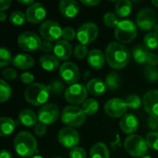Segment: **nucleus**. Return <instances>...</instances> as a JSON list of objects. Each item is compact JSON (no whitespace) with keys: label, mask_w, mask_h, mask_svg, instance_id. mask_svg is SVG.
Segmentation results:
<instances>
[{"label":"nucleus","mask_w":158,"mask_h":158,"mask_svg":"<svg viewBox=\"0 0 158 158\" xmlns=\"http://www.w3.org/2000/svg\"><path fill=\"white\" fill-rule=\"evenodd\" d=\"M62 122L70 128H79L86 120V114L82 108L76 106H68L61 112Z\"/></svg>","instance_id":"20e7f679"},{"label":"nucleus","mask_w":158,"mask_h":158,"mask_svg":"<svg viewBox=\"0 0 158 158\" xmlns=\"http://www.w3.org/2000/svg\"><path fill=\"white\" fill-rule=\"evenodd\" d=\"M0 158H12L11 154L6 150H2L0 154Z\"/></svg>","instance_id":"864d4df0"},{"label":"nucleus","mask_w":158,"mask_h":158,"mask_svg":"<svg viewBox=\"0 0 158 158\" xmlns=\"http://www.w3.org/2000/svg\"><path fill=\"white\" fill-rule=\"evenodd\" d=\"M41 38L34 32L25 31L18 37V44L25 52H34L40 49L42 44Z\"/></svg>","instance_id":"1a4fd4ad"},{"label":"nucleus","mask_w":158,"mask_h":158,"mask_svg":"<svg viewBox=\"0 0 158 158\" xmlns=\"http://www.w3.org/2000/svg\"><path fill=\"white\" fill-rule=\"evenodd\" d=\"M11 87L9 86V84L4 81L1 80L0 81V102L4 103L6 101H7L10 96H11Z\"/></svg>","instance_id":"473e14b6"},{"label":"nucleus","mask_w":158,"mask_h":158,"mask_svg":"<svg viewBox=\"0 0 158 158\" xmlns=\"http://www.w3.org/2000/svg\"><path fill=\"white\" fill-rule=\"evenodd\" d=\"M38 117L31 109H23L19 114V122L25 127H33L37 124Z\"/></svg>","instance_id":"b1692460"},{"label":"nucleus","mask_w":158,"mask_h":158,"mask_svg":"<svg viewBox=\"0 0 158 158\" xmlns=\"http://www.w3.org/2000/svg\"><path fill=\"white\" fill-rule=\"evenodd\" d=\"M54 158H62V157H60V156H56V157H54Z\"/></svg>","instance_id":"680f3d73"},{"label":"nucleus","mask_w":158,"mask_h":158,"mask_svg":"<svg viewBox=\"0 0 158 158\" xmlns=\"http://www.w3.org/2000/svg\"><path fill=\"white\" fill-rule=\"evenodd\" d=\"M46 132V125L38 122L35 126H34V133L39 136V137H43Z\"/></svg>","instance_id":"de8ad7c7"},{"label":"nucleus","mask_w":158,"mask_h":158,"mask_svg":"<svg viewBox=\"0 0 158 158\" xmlns=\"http://www.w3.org/2000/svg\"><path fill=\"white\" fill-rule=\"evenodd\" d=\"M48 86H49L50 91H51L52 93H54V94H61V93H63L64 90H65V85H64V83H63L61 81H59V80H55V81H53ZM65 91H66V90H65Z\"/></svg>","instance_id":"a19ab883"},{"label":"nucleus","mask_w":158,"mask_h":158,"mask_svg":"<svg viewBox=\"0 0 158 158\" xmlns=\"http://www.w3.org/2000/svg\"><path fill=\"white\" fill-rule=\"evenodd\" d=\"M19 79L22 83L31 85V84H32V82L34 81V76L31 72H24L20 75Z\"/></svg>","instance_id":"a18cd8bd"},{"label":"nucleus","mask_w":158,"mask_h":158,"mask_svg":"<svg viewBox=\"0 0 158 158\" xmlns=\"http://www.w3.org/2000/svg\"><path fill=\"white\" fill-rule=\"evenodd\" d=\"M77 37V32L75 31V30L71 27H66L63 29L62 31V38L65 41H72L74 40V38Z\"/></svg>","instance_id":"79ce46f5"},{"label":"nucleus","mask_w":158,"mask_h":158,"mask_svg":"<svg viewBox=\"0 0 158 158\" xmlns=\"http://www.w3.org/2000/svg\"><path fill=\"white\" fill-rule=\"evenodd\" d=\"M27 18H26V14H24L23 12L21 11H19V10H16V11H13L10 16H9V20L10 22L13 24V25H16V26H20V25H23L26 21Z\"/></svg>","instance_id":"72a5a7b5"},{"label":"nucleus","mask_w":158,"mask_h":158,"mask_svg":"<svg viewBox=\"0 0 158 158\" xmlns=\"http://www.w3.org/2000/svg\"><path fill=\"white\" fill-rule=\"evenodd\" d=\"M81 4H83L84 6H94L100 3V1H98V0H81Z\"/></svg>","instance_id":"603ef678"},{"label":"nucleus","mask_w":158,"mask_h":158,"mask_svg":"<svg viewBox=\"0 0 158 158\" xmlns=\"http://www.w3.org/2000/svg\"><path fill=\"white\" fill-rule=\"evenodd\" d=\"M41 67L47 71H54L59 67V59L54 55H44L40 58Z\"/></svg>","instance_id":"393cba45"},{"label":"nucleus","mask_w":158,"mask_h":158,"mask_svg":"<svg viewBox=\"0 0 158 158\" xmlns=\"http://www.w3.org/2000/svg\"><path fill=\"white\" fill-rule=\"evenodd\" d=\"M57 141L62 146L72 149L77 147V144L80 143V135L75 129L65 127L59 131L57 134Z\"/></svg>","instance_id":"ddd939ff"},{"label":"nucleus","mask_w":158,"mask_h":158,"mask_svg":"<svg viewBox=\"0 0 158 158\" xmlns=\"http://www.w3.org/2000/svg\"><path fill=\"white\" fill-rule=\"evenodd\" d=\"M30 158H44L43 156H31V157Z\"/></svg>","instance_id":"bf43d9fd"},{"label":"nucleus","mask_w":158,"mask_h":158,"mask_svg":"<svg viewBox=\"0 0 158 158\" xmlns=\"http://www.w3.org/2000/svg\"><path fill=\"white\" fill-rule=\"evenodd\" d=\"M144 110L150 115L158 118V90H151L147 92L143 98Z\"/></svg>","instance_id":"f3484780"},{"label":"nucleus","mask_w":158,"mask_h":158,"mask_svg":"<svg viewBox=\"0 0 158 158\" xmlns=\"http://www.w3.org/2000/svg\"><path fill=\"white\" fill-rule=\"evenodd\" d=\"M142 158H152L150 156H143Z\"/></svg>","instance_id":"052dcab7"},{"label":"nucleus","mask_w":158,"mask_h":158,"mask_svg":"<svg viewBox=\"0 0 158 158\" xmlns=\"http://www.w3.org/2000/svg\"><path fill=\"white\" fill-rule=\"evenodd\" d=\"M6 19V15L4 13V12H0V21L1 22H4Z\"/></svg>","instance_id":"6e6d98bb"},{"label":"nucleus","mask_w":158,"mask_h":158,"mask_svg":"<svg viewBox=\"0 0 158 158\" xmlns=\"http://www.w3.org/2000/svg\"><path fill=\"white\" fill-rule=\"evenodd\" d=\"M10 5H11L10 0H1L0 1V12H4L5 10H6Z\"/></svg>","instance_id":"3c124183"},{"label":"nucleus","mask_w":158,"mask_h":158,"mask_svg":"<svg viewBox=\"0 0 158 158\" xmlns=\"http://www.w3.org/2000/svg\"><path fill=\"white\" fill-rule=\"evenodd\" d=\"M46 16V9L44 6L41 3L34 2L32 5L29 6L26 10L27 20L32 24H38L42 22Z\"/></svg>","instance_id":"dca6fc26"},{"label":"nucleus","mask_w":158,"mask_h":158,"mask_svg":"<svg viewBox=\"0 0 158 158\" xmlns=\"http://www.w3.org/2000/svg\"><path fill=\"white\" fill-rule=\"evenodd\" d=\"M152 4H153L155 6L158 7V0H153V1H152Z\"/></svg>","instance_id":"4d7b16f0"},{"label":"nucleus","mask_w":158,"mask_h":158,"mask_svg":"<svg viewBox=\"0 0 158 158\" xmlns=\"http://www.w3.org/2000/svg\"><path fill=\"white\" fill-rule=\"evenodd\" d=\"M147 125L150 130L156 131H158V118H154V117H149L147 120Z\"/></svg>","instance_id":"8fccbe9b"},{"label":"nucleus","mask_w":158,"mask_h":158,"mask_svg":"<svg viewBox=\"0 0 158 158\" xmlns=\"http://www.w3.org/2000/svg\"><path fill=\"white\" fill-rule=\"evenodd\" d=\"M86 152L81 147H74L69 152V158H86Z\"/></svg>","instance_id":"37998d69"},{"label":"nucleus","mask_w":158,"mask_h":158,"mask_svg":"<svg viewBox=\"0 0 158 158\" xmlns=\"http://www.w3.org/2000/svg\"><path fill=\"white\" fill-rule=\"evenodd\" d=\"M2 76L5 80H15L17 78V71L12 68H6L2 71Z\"/></svg>","instance_id":"c03bdc74"},{"label":"nucleus","mask_w":158,"mask_h":158,"mask_svg":"<svg viewBox=\"0 0 158 158\" xmlns=\"http://www.w3.org/2000/svg\"><path fill=\"white\" fill-rule=\"evenodd\" d=\"M87 94L88 91L86 86L80 83H75L66 89L64 95L67 102L72 104V106H77L83 104V102L87 99Z\"/></svg>","instance_id":"0eeeda50"},{"label":"nucleus","mask_w":158,"mask_h":158,"mask_svg":"<svg viewBox=\"0 0 158 158\" xmlns=\"http://www.w3.org/2000/svg\"><path fill=\"white\" fill-rule=\"evenodd\" d=\"M40 50L44 53H46L48 55V53L54 51V45L52 44V42H49V41H46V40H44L42 42V44H41V47H40Z\"/></svg>","instance_id":"49530a36"},{"label":"nucleus","mask_w":158,"mask_h":158,"mask_svg":"<svg viewBox=\"0 0 158 158\" xmlns=\"http://www.w3.org/2000/svg\"><path fill=\"white\" fill-rule=\"evenodd\" d=\"M50 93L51 91L48 85H44L43 83H32L26 88L24 97L29 104L37 106L46 103Z\"/></svg>","instance_id":"7ed1b4c3"},{"label":"nucleus","mask_w":158,"mask_h":158,"mask_svg":"<svg viewBox=\"0 0 158 158\" xmlns=\"http://www.w3.org/2000/svg\"><path fill=\"white\" fill-rule=\"evenodd\" d=\"M73 54H74V56L77 58V59H83L85 58L86 56H88L89 52H88V48L86 45L84 44H79L75 46L74 48V51H73Z\"/></svg>","instance_id":"ea45409f"},{"label":"nucleus","mask_w":158,"mask_h":158,"mask_svg":"<svg viewBox=\"0 0 158 158\" xmlns=\"http://www.w3.org/2000/svg\"><path fill=\"white\" fill-rule=\"evenodd\" d=\"M149 53L150 51L145 46H143V45H137L136 47L133 48V51H132L133 58L139 64L146 63Z\"/></svg>","instance_id":"c85d7f7f"},{"label":"nucleus","mask_w":158,"mask_h":158,"mask_svg":"<svg viewBox=\"0 0 158 158\" xmlns=\"http://www.w3.org/2000/svg\"><path fill=\"white\" fill-rule=\"evenodd\" d=\"M63 29L58 22L55 20H46L42 23L40 27V34L44 40L49 42L59 41V38L62 37Z\"/></svg>","instance_id":"6e6552de"},{"label":"nucleus","mask_w":158,"mask_h":158,"mask_svg":"<svg viewBox=\"0 0 158 158\" xmlns=\"http://www.w3.org/2000/svg\"><path fill=\"white\" fill-rule=\"evenodd\" d=\"M81 108L87 116H93L99 109L98 102L94 98H87L81 105Z\"/></svg>","instance_id":"c756f323"},{"label":"nucleus","mask_w":158,"mask_h":158,"mask_svg":"<svg viewBox=\"0 0 158 158\" xmlns=\"http://www.w3.org/2000/svg\"><path fill=\"white\" fill-rule=\"evenodd\" d=\"M146 63L148 64V66H152V67H156L158 64V56L154 54V53H149L148 57H147V61Z\"/></svg>","instance_id":"09e8293b"},{"label":"nucleus","mask_w":158,"mask_h":158,"mask_svg":"<svg viewBox=\"0 0 158 158\" xmlns=\"http://www.w3.org/2000/svg\"><path fill=\"white\" fill-rule=\"evenodd\" d=\"M16 153L21 157H31L37 151V141L29 131H21L14 139Z\"/></svg>","instance_id":"f03ea898"},{"label":"nucleus","mask_w":158,"mask_h":158,"mask_svg":"<svg viewBox=\"0 0 158 158\" xmlns=\"http://www.w3.org/2000/svg\"><path fill=\"white\" fill-rule=\"evenodd\" d=\"M98 27L93 22H85L81 24L77 31V39L81 44H89L93 43L98 36Z\"/></svg>","instance_id":"9d476101"},{"label":"nucleus","mask_w":158,"mask_h":158,"mask_svg":"<svg viewBox=\"0 0 158 158\" xmlns=\"http://www.w3.org/2000/svg\"><path fill=\"white\" fill-rule=\"evenodd\" d=\"M106 62V56L100 49H93L87 56V63L94 69H101Z\"/></svg>","instance_id":"412c9836"},{"label":"nucleus","mask_w":158,"mask_h":158,"mask_svg":"<svg viewBox=\"0 0 158 158\" xmlns=\"http://www.w3.org/2000/svg\"><path fill=\"white\" fill-rule=\"evenodd\" d=\"M154 31H155L154 32H156V33H157L158 34V23H156V26L154 27Z\"/></svg>","instance_id":"13d9d810"},{"label":"nucleus","mask_w":158,"mask_h":158,"mask_svg":"<svg viewBox=\"0 0 158 158\" xmlns=\"http://www.w3.org/2000/svg\"><path fill=\"white\" fill-rule=\"evenodd\" d=\"M156 19L157 18L156 12L152 8L145 7L139 11L136 17V23L141 30L150 31L156 26Z\"/></svg>","instance_id":"9b49d317"},{"label":"nucleus","mask_w":158,"mask_h":158,"mask_svg":"<svg viewBox=\"0 0 158 158\" xmlns=\"http://www.w3.org/2000/svg\"><path fill=\"white\" fill-rule=\"evenodd\" d=\"M54 54L55 56L62 61H67L69 59L73 53V49L71 44L65 40H59L54 45Z\"/></svg>","instance_id":"a211bd4d"},{"label":"nucleus","mask_w":158,"mask_h":158,"mask_svg":"<svg viewBox=\"0 0 158 158\" xmlns=\"http://www.w3.org/2000/svg\"><path fill=\"white\" fill-rule=\"evenodd\" d=\"M146 143L149 148L158 151V132L157 131H151L147 133L145 137Z\"/></svg>","instance_id":"e433bc0d"},{"label":"nucleus","mask_w":158,"mask_h":158,"mask_svg":"<svg viewBox=\"0 0 158 158\" xmlns=\"http://www.w3.org/2000/svg\"><path fill=\"white\" fill-rule=\"evenodd\" d=\"M91 158H109V150L103 143H96L90 150Z\"/></svg>","instance_id":"cd10ccee"},{"label":"nucleus","mask_w":158,"mask_h":158,"mask_svg":"<svg viewBox=\"0 0 158 158\" xmlns=\"http://www.w3.org/2000/svg\"><path fill=\"white\" fill-rule=\"evenodd\" d=\"M86 89L91 94L94 96H101L106 92L107 87L106 82L101 79H93L87 82Z\"/></svg>","instance_id":"4be33fe9"},{"label":"nucleus","mask_w":158,"mask_h":158,"mask_svg":"<svg viewBox=\"0 0 158 158\" xmlns=\"http://www.w3.org/2000/svg\"><path fill=\"white\" fill-rule=\"evenodd\" d=\"M137 36V25L130 19L120 20L115 28V37L120 44H129Z\"/></svg>","instance_id":"39448f33"},{"label":"nucleus","mask_w":158,"mask_h":158,"mask_svg":"<svg viewBox=\"0 0 158 158\" xmlns=\"http://www.w3.org/2000/svg\"><path fill=\"white\" fill-rule=\"evenodd\" d=\"M124 148L126 152L134 157H143L146 156L148 145L145 139L137 134L128 136L124 141Z\"/></svg>","instance_id":"423d86ee"},{"label":"nucleus","mask_w":158,"mask_h":158,"mask_svg":"<svg viewBox=\"0 0 158 158\" xmlns=\"http://www.w3.org/2000/svg\"><path fill=\"white\" fill-rule=\"evenodd\" d=\"M105 56L107 64L115 69L125 68L131 60L130 50L118 42L110 43L106 48Z\"/></svg>","instance_id":"f257e3e1"},{"label":"nucleus","mask_w":158,"mask_h":158,"mask_svg":"<svg viewBox=\"0 0 158 158\" xmlns=\"http://www.w3.org/2000/svg\"><path fill=\"white\" fill-rule=\"evenodd\" d=\"M144 46L148 50H155L158 48V34L156 32H148L143 39Z\"/></svg>","instance_id":"2f4dec72"},{"label":"nucleus","mask_w":158,"mask_h":158,"mask_svg":"<svg viewBox=\"0 0 158 158\" xmlns=\"http://www.w3.org/2000/svg\"><path fill=\"white\" fill-rule=\"evenodd\" d=\"M125 102H126L127 106L131 109H138L143 105V101H142L141 97L137 94L129 95L127 97V99L125 100Z\"/></svg>","instance_id":"c9c22d12"},{"label":"nucleus","mask_w":158,"mask_h":158,"mask_svg":"<svg viewBox=\"0 0 158 158\" xmlns=\"http://www.w3.org/2000/svg\"><path fill=\"white\" fill-rule=\"evenodd\" d=\"M128 106L120 98H112L105 105V112L111 118H122L126 115Z\"/></svg>","instance_id":"2eb2a0df"},{"label":"nucleus","mask_w":158,"mask_h":158,"mask_svg":"<svg viewBox=\"0 0 158 158\" xmlns=\"http://www.w3.org/2000/svg\"><path fill=\"white\" fill-rule=\"evenodd\" d=\"M59 11L65 18H74L80 12V6L74 0H62L59 3Z\"/></svg>","instance_id":"aec40b11"},{"label":"nucleus","mask_w":158,"mask_h":158,"mask_svg":"<svg viewBox=\"0 0 158 158\" xmlns=\"http://www.w3.org/2000/svg\"><path fill=\"white\" fill-rule=\"evenodd\" d=\"M59 116H61L59 107L55 104H47L43 106L37 115L39 122L44 125L53 124L58 119Z\"/></svg>","instance_id":"f8f14e48"},{"label":"nucleus","mask_w":158,"mask_h":158,"mask_svg":"<svg viewBox=\"0 0 158 158\" xmlns=\"http://www.w3.org/2000/svg\"><path fill=\"white\" fill-rule=\"evenodd\" d=\"M119 127L124 133L132 135L138 130L139 120L133 114H126L120 118Z\"/></svg>","instance_id":"6ab92c4d"},{"label":"nucleus","mask_w":158,"mask_h":158,"mask_svg":"<svg viewBox=\"0 0 158 158\" xmlns=\"http://www.w3.org/2000/svg\"><path fill=\"white\" fill-rule=\"evenodd\" d=\"M15 121L8 117H2L0 118V136L5 137L10 135L15 131Z\"/></svg>","instance_id":"bb28decb"},{"label":"nucleus","mask_w":158,"mask_h":158,"mask_svg":"<svg viewBox=\"0 0 158 158\" xmlns=\"http://www.w3.org/2000/svg\"><path fill=\"white\" fill-rule=\"evenodd\" d=\"M115 10L118 18H126L132 11V4L129 0H119L116 2Z\"/></svg>","instance_id":"a878e982"},{"label":"nucleus","mask_w":158,"mask_h":158,"mask_svg":"<svg viewBox=\"0 0 158 158\" xmlns=\"http://www.w3.org/2000/svg\"><path fill=\"white\" fill-rule=\"evenodd\" d=\"M12 64L14 67L19 69H29L33 67L34 60L28 54H18L12 59Z\"/></svg>","instance_id":"5701e85b"},{"label":"nucleus","mask_w":158,"mask_h":158,"mask_svg":"<svg viewBox=\"0 0 158 158\" xmlns=\"http://www.w3.org/2000/svg\"><path fill=\"white\" fill-rule=\"evenodd\" d=\"M19 4H22V5H32L34 2L32 1V0H26V1H24V0H19Z\"/></svg>","instance_id":"5fc2aeb1"},{"label":"nucleus","mask_w":158,"mask_h":158,"mask_svg":"<svg viewBox=\"0 0 158 158\" xmlns=\"http://www.w3.org/2000/svg\"><path fill=\"white\" fill-rule=\"evenodd\" d=\"M61 79L68 84H75L80 79V70L76 64L72 62H65L59 68Z\"/></svg>","instance_id":"4468645a"},{"label":"nucleus","mask_w":158,"mask_h":158,"mask_svg":"<svg viewBox=\"0 0 158 158\" xmlns=\"http://www.w3.org/2000/svg\"><path fill=\"white\" fill-rule=\"evenodd\" d=\"M103 20H104V23L109 28H116L119 22L118 15L116 13H113V12L106 13Z\"/></svg>","instance_id":"f704fd0d"},{"label":"nucleus","mask_w":158,"mask_h":158,"mask_svg":"<svg viewBox=\"0 0 158 158\" xmlns=\"http://www.w3.org/2000/svg\"><path fill=\"white\" fill-rule=\"evenodd\" d=\"M105 82H106L107 89H109L111 91H115L120 85V77L118 73L111 72L106 76Z\"/></svg>","instance_id":"7c9ffc66"},{"label":"nucleus","mask_w":158,"mask_h":158,"mask_svg":"<svg viewBox=\"0 0 158 158\" xmlns=\"http://www.w3.org/2000/svg\"><path fill=\"white\" fill-rule=\"evenodd\" d=\"M12 56L11 54L9 52V50H7L5 47L0 48V68H5L6 67L10 62L12 63Z\"/></svg>","instance_id":"4c0bfd02"},{"label":"nucleus","mask_w":158,"mask_h":158,"mask_svg":"<svg viewBox=\"0 0 158 158\" xmlns=\"http://www.w3.org/2000/svg\"><path fill=\"white\" fill-rule=\"evenodd\" d=\"M144 76L150 82H156L158 81V69L156 67L147 66L144 69Z\"/></svg>","instance_id":"58836bf2"}]
</instances>
